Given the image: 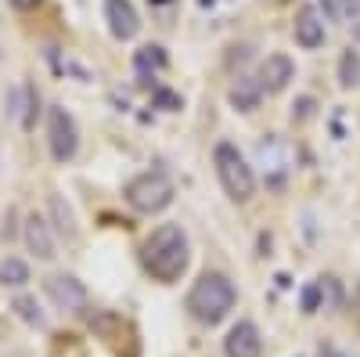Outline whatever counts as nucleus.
I'll use <instances>...</instances> for the list:
<instances>
[{
	"label": "nucleus",
	"instance_id": "393cba45",
	"mask_svg": "<svg viewBox=\"0 0 360 357\" xmlns=\"http://www.w3.org/2000/svg\"><path fill=\"white\" fill-rule=\"evenodd\" d=\"M152 4H169V0H152Z\"/></svg>",
	"mask_w": 360,
	"mask_h": 357
},
{
	"label": "nucleus",
	"instance_id": "39448f33",
	"mask_svg": "<svg viewBox=\"0 0 360 357\" xmlns=\"http://www.w3.org/2000/svg\"><path fill=\"white\" fill-rule=\"evenodd\" d=\"M47 144H51L54 163H72L79 152V127L72 112H65L62 105L47 108Z\"/></svg>",
	"mask_w": 360,
	"mask_h": 357
},
{
	"label": "nucleus",
	"instance_id": "412c9836",
	"mask_svg": "<svg viewBox=\"0 0 360 357\" xmlns=\"http://www.w3.org/2000/svg\"><path fill=\"white\" fill-rule=\"evenodd\" d=\"M152 105H155V108H166V112H176L184 101H180V94H173V91H166V87H159V91L152 94Z\"/></svg>",
	"mask_w": 360,
	"mask_h": 357
},
{
	"label": "nucleus",
	"instance_id": "dca6fc26",
	"mask_svg": "<svg viewBox=\"0 0 360 357\" xmlns=\"http://www.w3.org/2000/svg\"><path fill=\"white\" fill-rule=\"evenodd\" d=\"M25 282H29V263H25V260H18V256L0 260V285L18 289V285H25Z\"/></svg>",
	"mask_w": 360,
	"mask_h": 357
},
{
	"label": "nucleus",
	"instance_id": "0eeeda50",
	"mask_svg": "<svg viewBox=\"0 0 360 357\" xmlns=\"http://www.w3.org/2000/svg\"><path fill=\"white\" fill-rule=\"evenodd\" d=\"M259 87H263V94H281L285 87L295 80V65H292V58L288 54H266L263 62H259Z\"/></svg>",
	"mask_w": 360,
	"mask_h": 357
},
{
	"label": "nucleus",
	"instance_id": "423d86ee",
	"mask_svg": "<svg viewBox=\"0 0 360 357\" xmlns=\"http://www.w3.org/2000/svg\"><path fill=\"white\" fill-rule=\"evenodd\" d=\"M44 289L54 300V307H62V311H86V303H90V292L76 275H51L44 282Z\"/></svg>",
	"mask_w": 360,
	"mask_h": 357
},
{
	"label": "nucleus",
	"instance_id": "ddd939ff",
	"mask_svg": "<svg viewBox=\"0 0 360 357\" xmlns=\"http://www.w3.org/2000/svg\"><path fill=\"white\" fill-rule=\"evenodd\" d=\"M356 83H360V51L346 47L339 58V87L342 91H353Z\"/></svg>",
	"mask_w": 360,
	"mask_h": 357
},
{
	"label": "nucleus",
	"instance_id": "4be33fe9",
	"mask_svg": "<svg viewBox=\"0 0 360 357\" xmlns=\"http://www.w3.org/2000/svg\"><path fill=\"white\" fill-rule=\"evenodd\" d=\"M321 11L332 18V22H339L346 15V0H321Z\"/></svg>",
	"mask_w": 360,
	"mask_h": 357
},
{
	"label": "nucleus",
	"instance_id": "2eb2a0df",
	"mask_svg": "<svg viewBox=\"0 0 360 357\" xmlns=\"http://www.w3.org/2000/svg\"><path fill=\"white\" fill-rule=\"evenodd\" d=\"M51 217H54L58 234L76 238V217H72V210L65 206V199H62V195H51Z\"/></svg>",
	"mask_w": 360,
	"mask_h": 357
},
{
	"label": "nucleus",
	"instance_id": "20e7f679",
	"mask_svg": "<svg viewBox=\"0 0 360 357\" xmlns=\"http://www.w3.org/2000/svg\"><path fill=\"white\" fill-rule=\"evenodd\" d=\"M123 195H127V202L134 206L137 213H162L166 206L173 202L176 192H173V181L162 170H144L127 184Z\"/></svg>",
	"mask_w": 360,
	"mask_h": 357
},
{
	"label": "nucleus",
	"instance_id": "9b49d317",
	"mask_svg": "<svg viewBox=\"0 0 360 357\" xmlns=\"http://www.w3.org/2000/svg\"><path fill=\"white\" fill-rule=\"evenodd\" d=\"M22 238H25V249L33 253L37 260H51V256H54V234H51V224H47L40 213H29V217H25Z\"/></svg>",
	"mask_w": 360,
	"mask_h": 357
},
{
	"label": "nucleus",
	"instance_id": "9d476101",
	"mask_svg": "<svg viewBox=\"0 0 360 357\" xmlns=\"http://www.w3.org/2000/svg\"><path fill=\"white\" fill-rule=\"evenodd\" d=\"M292 33H295V44L303 47V51H317L324 44V18L317 8H299L295 11V25H292Z\"/></svg>",
	"mask_w": 360,
	"mask_h": 357
},
{
	"label": "nucleus",
	"instance_id": "6ab92c4d",
	"mask_svg": "<svg viewBox=\"0 0 360 357\" xmlns=\"http://www.w3.org/2000/svg\"><path fill=\"white\" fill-rule=\"evenodd\" d=\"M299 307H303V314H317V311L324 307L321 282H310V285H303V296H299Z\"/></svg>",
	"mask_w": 360,
	"mask_h": 357
},
{
	"label": "nucleus",
	"instance_id": "5701e85b",
	"mask_svg": "<svg viewBox=\"0 0 360 357\" xmlns=\"http://www.w3.org/2000/svg\"><path fill=\"white\" fill-rule=\"evenodd\" d=\"M314 115V98H299L295 105H292V119H299V123H303V119H310Z\"/></svg>",
	"mask_w": 360,
	"mask_h": 357
},
{
	"label": "nucleus",
	"instance_id": "b1692460",
	"mask_svg": "<svg viewBox=\"0 0 360 357\" xmlns=\"http://www.w3.org/2000/svg\"><path fill=\"white\" fill-rule=\"evenodd\" d=\"M37 4H44V0H11V8H18V11H29V8H37Z\"/></svg>",
	"mask_w": 360,
	"mask_h": 357
},
{
	"label": "nucleus",
	"instance_id": "1a4fd4ad",
	"mask_svg": "<svg viewBox=\"0 0 360 357\" xmlns=\"http://www.w3.org/2000/svg\"><path fill=\"white\" fill-rule=\"evenodd\" d=\"M224 353L227 357H263L259 329L252 321H238L234 329L227 332V339H224Z\"/></svg>",
	"mask_w": 360,
	"mask_h": 357
},
{
	"label": "nucleus",
	"instance_id": "f257e3e1",
	"mask_svg": "<svg viewBox=\"0 0 360 357\" xmlns=\"http://www.w3.org/2000/svg\"><path fill=\"white\" fill-rule=\"evenodd\" d=\"M141 263H144V271L162 285H173L184 275L188 263H191V253H188V234L180 231V224H159L148 234V242L141 249Z\"/></svg>",
	"mask_w": 360,
	"mask_h": 357
},
{
	"label": "nucleus",
	"instance_id": "6e6552de",
	"mask_svg": "<svg viewBox=\"0 0 360 357\" xmlns=\"http://www.w3.org/2000/svg\"><path fill=\"white\" fill-rule=\"evenodd\" d=\"M105 22L115 40H134L141 33V18L130 0H105Z\"/></svg>",
	"mask_w": 360,
	"mask_h": 357
},
{
	"label": "nucleus",
	"instance_id": "a211bd4d",
	"mask_svg": "<svg viewBox=\"0 0 360 357\" xmlns=\"http://www.w3.org/2000/svg\"><path fill=\"white\" fill-rule=\"evenodd\" d=\"M321 282V296H324V311H339L342 307V285H339V278H317Z\"/></svg>",
	"mask_w": 360,
	"mask_h": 357
},
{
	"label": "nucleus",
	"instance_id": "7ed1b4c3",
	"mask_svg": "<svg viewBox=\"0 0 360 357\" xmlns=\"http://www.w3.org/2000/svg\"><path fill=\"white\" fill-rule=\"evenodd\" d=\"M213 163H217V177H220L227 199L249 202V199L256 195V173H252V166L245 163V156L238 152L231 141H220V144H217Z\"/></svg>",
	"mask_w": 360,
	"mask_h": 357
},
{
	"label": "nucleus",
	"instance_id": "f3484780",
	"mask_svg": "<svg viewBox=\"0 0 360 357\" xmlns=\"http://www.w3.org/2000/svg\"><path fill=\"white\" fill-rule=\"evenodd\" d=\"M11 311H18V318L25 325H33V329H44L47 325V318H44V311H40V303L33 300V296H18V300L11 303Z\"/></svg>",
	"mask_w": 360,
	"mask_h": 357
},
{
	"label": "nucleus",
	"instance_id": "4468645a",
	"mask_svg": "<svg viewBox=\"0 0 360 357\" xmlns=\"http://www.w3.org/2000/svg\"><path fill=\"white\" fill-rule=\"evenodd\" d=\"M134 65H137L141 76L155 73V69H166V51H162L159 44H144V47L134 54Z\"/></svg>",
	"mask_w": 360,
	"mask_h": 357
},
{
	"label": "nucleus",
	"instance_id": "f03ea898",
	"mask_svg": "<svg viewBox=\"0 0 360 357\" xmlns=\"http://www.w3.org/2000/svg\"><path fill=\"white\" fill-rule=\"evenodd\" d=\"M234 303H238V289L220 271H205L188 292V311L202 325H220L234 311Z\"/></svg>",
	"mask_w": 360,
	"mask_h": 357
},
{
	"label": "nucleus",
	"instance_id": "aec40b11",
	"mask_svg": "<svg viewBox=\"0 0 360 357\" xmlns=\"http://www.w3.org/2000/svg\"><path fill=\"white\" fill-rule=\"evenodd\" d=\"M22 94H25V108H22V127L25 130H33V123H37V112H40V94L33 91V87H22Z\"/></svg>",
	"mask_w": 360,
	"mask_h": 357
},
{
	"label": "nucleus",
	"instance_id": "f8f14e48",
	"mask_svg": "<svg viewBox=\"0 0 360 357\" xmlns=\"http://www.w3.org/2000/svg\"><path fill=\"white\" fill-rule=\"evenodd\" d=\"M227 101H231L234 112H252V108H259V101H263L259 80H256V76H238V80L231 83V91H227Z\"/></svg>",
	"mask_w": 360,
	"mask_h": 357
}]
</instances>
